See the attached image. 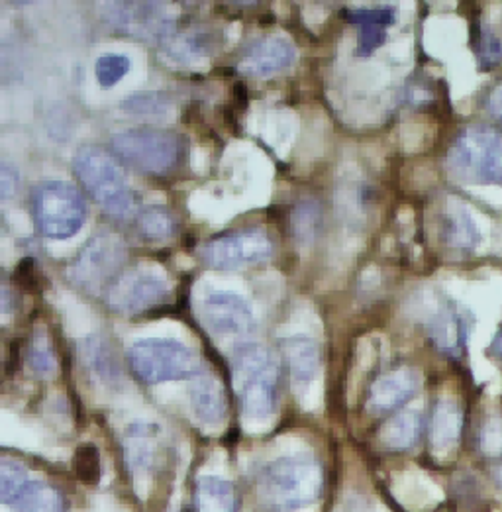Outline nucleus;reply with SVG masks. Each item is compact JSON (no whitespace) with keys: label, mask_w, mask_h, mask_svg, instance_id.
<instances>
[{"label":"nucleus","mask_w":502,"mask_h":512,"mask_svg":"<svg viewBox=\"0 0 502 512\" xmlns=\"http://www.w3.org/2000/svg\"><path fill=\"white\" fill-rule=\"evenodd\" d=\"M324 489L322 465L310 456L269 461L257 477L259 503L269 512H295L316 503Z\"/></svg>","instance_id":"1"},{"label":"nucleus","mask_w":502,"mask_h":512,"mask_svg":"<svg viewBox=\"0 0 502 512\" xmlns=\"http://www.w3.org/2000/svg\"><path fill=\"white\" fill-rule=\"evenodd\" d=\"M234 389L240 409L253 420H265L279 405L281 367L275 354L255 342L236 346L232 359Z\"/></svg>","instance_id":"2"},{"label":"nucleus","mask_w":502,"mask_h":512,"mask_svg":"<svg viewBox=\"0 0 502 512\" xmlns=\"http://www.w3.org/2000/svg\"><path fill=\"white\" fill-rule=\"evenodd\" d=\"M73 171L85 191L108 214L124 218L134 212L136 199L114 155L101 146H83L73 157Z\"/></svg>","instance_id":"3"},{"label":"nucleus","mask_w":502,"mask_h":512,"mask_svg":"<svg viewBox=\"0 0 502 512\" xmlns=\"http://www.w3.org/2000/svg\"><path fill=\"white\" fill-rule=\"evenodd\" d=\"M114 154L138 173L165 177L173 173L185 155L183 140L161 128H130L112 136Z\"/></svg>","instance_id":"4"},{"label":"nucleus","mask_w":502,"mask_h":512,"mask_svg":"<svg viewBox=\"0 0 502 512\" xmlns=\"http://www.w3.org/2000/svg\"><path fill=\"white\" fill-rule=\"evenodd\" d=\"M453 175L467 183L502 185V132L491 126H467L448 152Z\"/></svg>","instance_id":"5"},{"label":"nucleus","mask_w":502,"mask_h":512,"mask_svg":"<svg viewBox=\"0 0 502 512\" xmlns=\"http://www.w3.org/2000/svg\"><path fill=\"white\" fill-rule=\"evenodd\" d=\"M130 371L146 385L193 379L201 371L197 354L173 338H142L128 350Z\"/></svg>","instance_id":"6"},{"label":"nucleus","mask_w":502,"mask_h":512,"mask_svg":"<svg viewBox=\"0 0 502 512\" xmlns=\"http://www.w3.org/2000/svg\"><path fill=\"white\" fill-rule=\"evenodd\" d=\"M126 246L114 232H97L69 263V281L85 295H104L112 281L122 273Z\"/></svg>","instance_id":"7"},{"label":"nucleus","mask_w":502,"mask_h":512,"mask_svg":"<svg viewBox=\"0 0 502 512\" xmlns=\"http://www.w3.org/2000/svg\"><path fill=\"white\" fill-rule=\"evenodd\" d=\"M32 212L38 230L50 240L73 238L87 220L81 193L63 181H44L34 189Z\"/></svg>","instance_id":"8"},{"label":"nucleus","mask_w":502,"mask_h":512,"mask_svg":"<svg viewBox=\"0 0 502 512\" xmlns=\"http://www.w3.org/2000/svg\"><path fill=\"white\" fill-rule=\"evenodd\" d=\"M102 20L118 34L165 44L175 32V18L161 2H106Z\"/></svg>","instance_id":"9"},{"label":"nucleus","mask_w":502,"mask_h":512,"mask_svg":"<svg viewBox=\"0 0 502 512\" xmlns=\"http://www.w3.org/2000/svg\"><path fill=\"white\" fill-rule=\"evenodd\" d=\"M169 293V279L159 267L124 269L106 289L104 305L118 314H138L157 305Z\"/></svg>","instance_id":"10"},{"label":"nucleus","mask_w":502,"mask_h":512,"mask_svg":"<svg viewBox=\"0 0 502 512\" xmlns=\"http://www.w3.org/2000/svg\"><path fill=\"white\" fill-rule=\"evenodd\" d=\"M201 318L212 336L240 340V344L250 338L257 326L250 303L242 295L224 289H212L202 297Z\"/></svg>","instance_id":"11"},{"label":"nucleus","mask_w":502,"mask_h":512,"mask_svg":"<svg viewBox=\"0 0 502 512\" xmlns=\"http://www.w3.org/2000/svg\"><path fill=\"white\" fill-rule=\"evenodd\" d=\"M271 238L257 228L218 236L202 246L201 259L212 269H244L273 256Z\"/></svg>","instance_id":"12"},{"label":"nucleus","mask_w":502,"mask_h":512,"mask_svg":"<svg viewBox=\"0 0 502 512\" xmlns=\"http://www.w3.org/2000/svg\"><path fill=\"white\" fill-rule=\"evenodd\" d=\"M297 50L285 36H263L246 48L240 59V71L253 77H271L295 63Z\"/></svg>","instance_id":"13"},{"label":"nucleus","mask_w":502,"mask_h":512,"mask_svg":"<svg viewBox=\"0 0 502 512\" xmlns=\"http://www.w3.org/2000/svg\"><path fill=\"white\" fill-rule=\"evenodd\" d=\"M420 379L412 369H397L387 375H381L369 389L367 410L371 414H387L401 409L418 391Z\"/></svg>","instance_id":"14"},{"label":"nucleus","mask_w":502,"mask_h":512,"mask_svg":"<svg viewBox=\"0 0 502 512\" xmlns=\"http://www.w3.org/2000/svg\"><path fill=\"white\" fill-rule=\"evenodd\" d=\"M163 452L161 428L151 422H134L124 434V458L138 477L157 469Z\"/></svg>","instance_id":"15"},{"label":"nucleus","mask_w":502,"mask_h":512,"mask_svg":"<svg viewBox=\"0 0 502 512\" xmlns=\"http://www.w3.org/2000/svg\"><path fill=\"white\" fill-rule=\"evenodd\" d=\"M189 399L195 416L202 424L214 426L220 424L228 414V397L222 381L210 373L201 369L193 379L189 387Z\"/></svg>","instance_id":"16"},{"label":"nucleus","mask_w":502,"mask_h":512,"mask_svg":"<svg viewBox=\"0 0 502 512\" xmlns=\"http://www.w3.org/2000/svg\"><path fill=\"white\" fill-rule=\"evenodd\" d=\"M440 236L446 246L453 250H473L477 248L481 234L473 220V216L467 212L465 206L459 203H450L440 214Z\"/></svg>","instance_id":"17"},{"label":"nucleus","mask_w":502,"mask_h":512,"mask_svg":"<svg viewBox=\"0 0 502 512\" xmlns=\"http://www.w3.org/2000/svg\"><path fill=\"white\" fill-rule=\"evenodd\" d=\"M281 344L295 385L306 387L320 371V346L302 334L285 338Z\"/></svg>","instance_id":"18"},{"label":"nucleus","mask_w":502,"mask_h":512,"mask_svg":"<svg viewBox=\"0 0 502 512\" xmlns=\"http://www.w3.org/2000/svg\"><path fill=\"white\" fill-rule=\"evenodd\" d=\"M240 495L228 479L204 475L195 485V512H238Z\"/></svg>","instance_id":"19"},{"label":"nucleus","mask_w":502,"mask_h":512,"mask_svg":"<svg viewBox=\"0 0 502 512\" xmlns=\"http://www.w3.org/2000/svg\"><path fill=\"white\" fill-rule=\"evenodd\" d=\"M430 338L434 346L450 356L459 358L467 340V324L465 318L452 308H442L436 312V316L430 320Z\"/></svg>","instance_id":"20"},{"label":"nucleus","mask_w":502,"mask_h":512,"mask_svg":"<svg viewBox=\"0 0 502 512\" xmlns=\"http://www.w3.org/2000/svg\"><path fill=\"white\" fill-rule=\"evenodd\" d=\"M461 430H463V412L450 399H442L432 414V424H430L432 448L438 454L452 452L459 444Z\"/></svg>","instance_id":"21"},{"label":"nucleus","mask_w":502,"mask_h":512,"mask_svg":"<svg viewBox=\"0 0 502 512\" xmlns=\"http://www.w3.org/2000/svg\"><path fill=\"white\" fill-rule=\"evenodd\" d=\"M424 430V420L420 412L406 410L393 416L381 430V442L387 450L404 452L418 444Z\"/></svg>","instance_id":"22"},{"label":"nucleus","mask_w":502,"mask_h":512,"mask_svg":"<svg viewBox=\"0 0 502 512\" xmlns=\"http://www.w3.org/2000/svg\"><path fill=\"white\" fill-rule=\"evenodd\" d=\"M79 348L81 358L93 375H97L104 383H114L120 379V363L108 340H104L99 334H91L81 342Z\"/></svg>","instance_id":"23"},{"label":"nucleus","mask_w":502,"mask_h":512,"mask_svg":"<svg viewBox=\"0 0 502 512\" xmlns=\"http://www.w3.org/2000/svg\"><path fill=\"white\" fill-rule=\"evenodd\" d=\"M10 509L16 512H67V505L59 489L50 483L30 479L12 501Z\"/></svg>","instance_id":"24"},{"label":"nucleus","mask_w":502,"mask_h":512,"mask_svg":"<svg viewBox=\"0 0 502 512\" xmlns=\"http://www.w3.org/2000/svg\"><path fill=\"white\" fill-rule=\"evenodd\" d=\"M136 228L146 242L163 244L175 236L177 222L173 212L165 206H144L136 218Z\"/></svg>","instance_id":"25"},{"label":"nucleus","mask_w":502,"mask_h":512,"mask_svg":"<svg viewBox=\"0 0 502 512\" xmlns=\"http://www.w3.org/2000/svg\"><path fill=\"white\" fill-rule=\"evenodd\" d=\"M165 53L179 61V63H191L195 59H201L206 57L212 52L214 48V40L210 34H204V32H193V34H173L165 44Z\"/></svg>","instance_id":"26"},{"label":"nucleus","mask_w":502,"mask_h":512,"mask_svg":"<svg viewBox=\"0 0 502 512\" xmlns=\"http://www.w3.org/2000/svg\"><path fill=\"white\" fill-rule=\"evenodd\" d=\"M122 110L138 118H165L173 110V101L165 93H136L122 101Z\"/></svg>","instance_id":"27"},{"label":"nucleus","mask_w":502,"mask_h":512,"mask_svg":"<svg viewBox=\"0 0 502 512\" xmlns=\"http://www.w3.org/2000/svg\"><path fill=\"white\" fill-rule=\"evenodd\" d=\"M473 48L479 67L485 71L497 67L502 61V40L491 26L483 22L473 24Z\"/></svg>","instance_id":"28"},{"label":"nucleus","mask_w":502,"mask_h":512,"mask_svg":"<svg viewBox=\"0 0 502 512\" xmlns=\"http://www.w3.org/2000/svg\"><path fill=\"white\" fill-rule=\"evenodd\" d=\"M30 367L40 377H53L57 371V354L51 342L50 332L44 328H36L30 344Z\"/></svg>","instance_id":"29"},{"label":"nucleus","mask_w":502,"mask_h":512,"mask_svg":"<svg viewBox=\"0 0 502 512\" xmlns=\"http://www.w3.org/2000/svg\"><path fill=\"white\" fill-rule=\"evenodd\" d=\"M293 234L301 244H310L316 240V236L322 230V210L318 203L312 201H304L301 205H297L293 218Z\"/></svg>","instance_id":"30"},{"label":"nucleus","mask_w":502,"mask_h":512,"mask_svg":"<svg viewBox=\"0 0 502 512\" xmlns=\"http://www.w3.org/2000/svg\"><path fill=\"white\" fill-rule=\"evenodd\" d=\"M132 61L122 53H104L95 63V75L102 89H112L118 85L130 71Z\"/></svg>","instance_id":"31"},{"label":"nucleus","mask_w":502,"mask_h":512,"mask_svg":"<svg viewBox=\"0 0 502 512\" xmlns=\"http://www.w3.org/2000/svg\"><path fill=\"white\" fill-rule=\"evenodd\" d=\"M30 481L28 471L16 461L2 460L0 463V501L10 507L18 493Z\"/></svg>","instance_id":"32"},{"label":"nucleus","mask_w":502,"mask_h":512,"mask_svg":"<svg viewBox=\"0 0 502 512\" xmlns=\"http://www.w3.org/2000/svg\"><path fill=\"white\" fill-rule=\"evenodd\" d=\"M75 473L83 483L97 485L101 481V454L95 444H83L75 452Z\"/></svg>","instance_id":"33"},{"label":"nucleus","mask_w":502,"mask_h":512,"mask_svg":"<svg viewBox=\"0 0 502 512\" xmlns=\"http://www.w3.org/2000/svg\"><path fill=\"white\" fill-rule=\"evenodd\" d=\"M344 18L355 26H383L389 28L395 24V8L391 6H375V8H348L344 10Z\"/></svg>","instance_id":"34"},{"label":"nucleus","mask_w":502,"mask_h":512,"mask_svg":"<svg viewBox=\"0 0 502 512\" xmlns=\"http://www.w3.org/2000/svg\"><path fill=\"white\" fill-rule=\"evenodd\" d=\"M479 450L487 458H502V414L489 416L479 430Z\"/></svg>","instance_id":"35"},{"label":"nucleus","mask_w":502,"mask_h":512,"mask_svg":"<svg viewBox=\"0 0 502 512\" xmlns=\"http://www.w3.org/2000/svg\"><path fill=\"white\" fill-rule=\"evenodd\" d=\"M387 40V28L383 26H361L357 36V55H371Z\"/></svg>","instance_id":"36"},{"label":"nucleus","mask_w":502,"mask_h":512,"mask_svg":"<svg viewBox=\"0 0 502 512\" xmlns=\"http://www.w3.org/2000/svg\"><path fill=\"white\" fill-rule=\"evenodd\" d=\"M20 185V173L16 165H12L8 159L0 161V199L8 201L12 195H16Z\"/></svg>","instance_id":"37"},{"label":"nucleus","mask_w":502,"mask_h":512,"mask_svg":"<svg viewBox=\"0 0 502 512\" xmlns=\"http://www.w3.org/2000/svg\"><path fill=\"white\" fill-rule=\"evenodd\" d=\"M485 108H487V112H489L495 120H501L502 122V83L495 85V87L487 93Z\"/></svg>","instance_id":"38"},{"label":"nucleus","mask_w":502,"mask_h":512,"mask_svg":"<svg viewBox=\"0 0 502 512\" xmlns=\"http://www.w3.org/2000/svg\"><path fill=\"white\" fill-rule=\"evenodd\" d=\"M489 354H491L493 358L501 359L502 361V328L497 332V336L493 338V344H491V348H489Z\"/></svg>","instance_id":"39"},{"label":"nucleus","mask_w":502,"mask_h":512,"mask_svg":"<svg viewBox=\"0 0 502 512\" xmlns=\"http://www.w3.org/2000/svg\"><path fill=\"white\" fill-rule=\"evenodd\" d=\"M2 310L4 314H10V289L6 285L2 287Z\"/></svg>","instance_id":"40"},{"label":"nucleus","mask_w":502,"mask_h":512,"mask_svg":"<svg viewBox=\"0 0 502 512\" xmlns=\"http://www.w3.org/2000/svg\"><path fill=\"white\" fill-rule=\"evenodd\" d=\"M495 483L499 485V489L502 491V465L495 469Z\"/></svg>","instance_id":"41"}]
</instances>
